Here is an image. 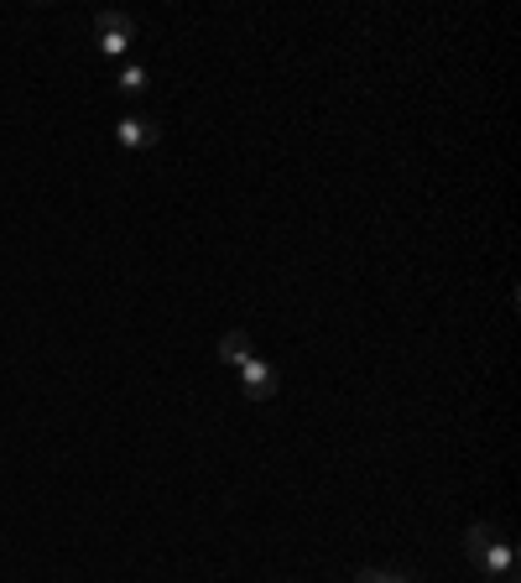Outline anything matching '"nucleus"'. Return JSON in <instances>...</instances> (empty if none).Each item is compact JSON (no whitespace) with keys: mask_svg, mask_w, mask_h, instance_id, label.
<instances>
[{"mask_svg":"<svg viewBox=\"0 0 521 583\" xmlns=\"http://www.w3.org/2000/svg\"><path fill=\"white\" fill-rule=\"evenodd\" d=\"M465 552L469 563L480 568V579L490 583H517V547L506 537L501 527H490V521H475L465 531Z\"/></svg>","mask_w":521,"mask_h":583,"instance_id":"1","label":"nucleus"},{"mask_svg":"<svg viewBox=\"0 0 521 583\" xmlns=\"http://www.w3.org/2000/svg\"><path fill=\"white\" fill-rule=\"evenodd\" d=\"M94 42H99L105 57H126L130 42H136V21H130L126 11H99V17H94Z\"/></svg>","mask_w":521,"mask_h":583,"instance_id":"2","label":"nucleus"},{"mask_svg":"<svg viewBox=\"0 0 521 583\" xmlns=\"http://www.w3.org/2000/svg\"><path fill=\"white\" fill-rule=\"evenodd\" d=\"M235 375H241V391L251 401H272V396H277V385H281L277 364L266 360V354H251V360H241V364H235Z\"/></svg>","mask_w":521,"mask_h":583,"instance_id":"3","label":"nucleus"},{"mask_svg":"<svg viewBox=\"0 0 521 583\" xmlns=\"http://www.w3.org/2000/svg\"><path fill=\"white\" fill-rule=\"evenodd\" d=\"M162 141V126L151 120V115H126V120H115V146L130 151V157H141L151 146Z\"/></svg>","mask_w":521,"mask_h":583,"instance_id":"4","label":"nucleus"},{"mask_svg":"<svg viewBox=\"0 0 521 583\" xmlns=\"http://www.w3.org/2000/svg\"><path fill=\"white\" fill-rule=\"evenodd\" d=\"M251 354H256V344H251V333H245V328H230V333H220V360L230 364V370H235L241 360H251Z\"/></svg>","mask_w":521,"mask_h":583,"instance_id":"5","label":"nucleus"},{"mask_svg":"<svg viewBox=\"0 0 521 583\" xmlns=\"http://www.w3.org/2000/svg\"><path fill=\"white\" fill-rule=\"evenodd\" d=\"M115 89L126 94V99H141V94L151 89V68L147 63H126V68L115 73Z\"/></svg>","mask_w":521,"mask_h":583,"instance_id":"6","label":"nucleus"},{"mask_svg":"<svg viewBox=\"0 0 521 583\" xmlns=\"http://www.w3.org/2000/svg\"><path fill=\"white\" fill-rule=\"evenodd\" d=\"M354 583H417L412 573H396V568H360Z\"/></svg>","mask_w":521,"mask_h":583,"instance_id":"7","label":"nucleus"}]
</instances>
